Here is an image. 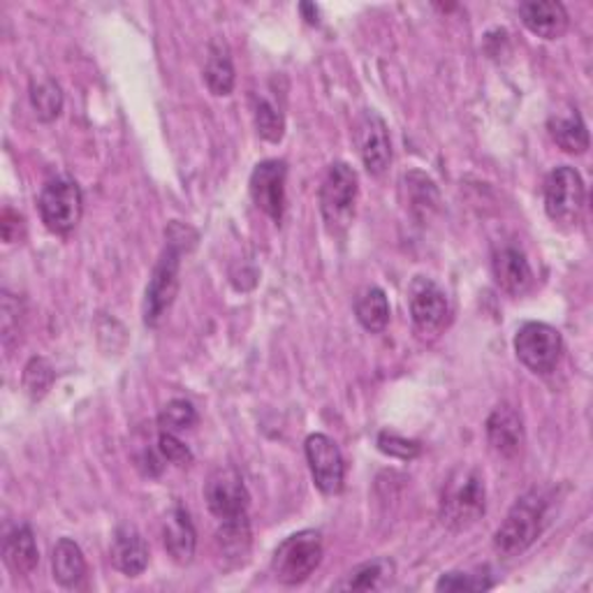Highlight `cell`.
Wrapping results in <instances>:
<instances>
[{
    "mask_svg": "<svg viewBox=\"0 0 593 593\" xmlns=\"http://www.w3.org/2000/svg\"><path fill=\"white\" fill-rule=\"evenodd\" d=\"M547 500L541 492H529L506 515L504 524L494 533V549L512 559V556L524 554L543 531Z\"/></svg>",
    "mask_w": 593,
    "mask_h": 593,
    "instance_id": "obj_1",
    "label": "cell"
},
{
    "mask_svg": "<svg viewBox=\"0 0 593 593\" xmlns=\"http://www.w3.org/2000/svg\"><path fill=\"white\" fill-rule=\"evenodd\" d=\"M485 504L487 492L480 471L459 469L445 482L440 498V522L452 531L469 529L485 515Z\"/></svg>",
    "mask_w": 593,
    "mask_h": 593,
    "instance_id": "obj_2",
    "label": "cell"
},
{
    "mask_svg": "<svg viewBox=\"0 0 593 593\" xmlns=\"http://www.w3.org/2000/svg\"><path fill=\"white\" fill-rule=\"evenodd\" d=\"M320 561H323V537L318 531L306 529L300 533H292L274 549L271 572L281 584L294 586V584L306 582L315 572V568L320 566Z\"/></svg>",
    "mask_w": 593,
    "mask_h": 593,
    "instance_id": "obj_3",
    "label": "cell"
},
{
    "mask_svg": "<svg viewBox=\"0 0 593 593\" xmlns=\"http://www.w3.org/2000/svg\"><path fill=\"white\" fill-rule=\"evenodd\" d=\"M358 172L348 162H334L320 185V211L331 232L346 230L355 216Z\"/></svg>",
    "mask_w": 593,
    "mask_h": 593,
    "instance_id": "obj_4",
    "label": "cell"
},
{
    "mask_svg": "<svg viewBox=\"0 0 593 593\" xmlns=\"http://www.w3.org/2000/svg\"><path fill=\"white\" fill-rule=\"evenodd\" d=\"M181 249L167 244L158 263L154 267L152 278L144 292V325L160 327L165 315L170 313L177 292H179V267H181Z\"/></svg>",
    "mask_w": 593,
    "mask_h": 593,
    "instance_id": "obj_5",
    "label": "cell"
},
{
    "mask_svg": "<svg viewBox=\"0 0 593 593\" xmlns=\"http://www.w3.org/2000/svg\"><path fill=\"white\" fill-rule=\"evenodd\" d=\"M586 202L584 181L574 167H556L545 181V209L559 226H578Z\"/></svg>",
    "mask_w": 593,
    "mask_h": 593,
    "instance_id": "obj_6",
    "label": "cell"
},
{
    "mask_svg": "<svg viewBox=\"0 0 593 593\" xmlns=\"http://www.w3.org/2000/svg\"><path fill=\"white\" fill-rule=\"evenodd\" d=\"M37 207H40V216L47 230H51L53 234H70L82 218V189L72 179H53L43 189Z\"/></svg>",
    "mask_w": 593,
    "mask_h": 593,
    "instance_id": "obj_7",
    "label": "cell"
},
{
    "mask_svg": "<svg viewBox=\"0 0 593 593\" xmlns=\"http://www.w3.org/2000/svg\"><path fill=\"white\" fill-rule=\"evenodd\" d=\"M515 352L533 374H549L564 352L561 331L547 323H527L517 331Z\"/></svg>",
    "mask_w": 593,
    "mask_h": 593,
    "instance_id": "obj_8",
    "label": "cell"
},
{
    "mask_svg": "<svg viewBox=\"0 0 593 593\" xmlns=\"http://www.w3.org/2000/svg\"><path fill=\"white\" fill-rule=\"evenodd\" d=\"M204 500H207V508L218 519H232L246 515L251 496L244 485V477L234 467H220L204 482Z\"/></svg>",
    "mask_w": 593,
    "mask_h": 593,
    "instance_id": "obj_9",
    "label": "cell"
},
{
    "mask_svg": "<svg viewBox=\"0 0 593 593\" xmlns=\"http://www.w3.org/2000/svg\"><path fill=\"white\" fill-rule=\"evenodd\" d=\"M304 450H306V461H308L315 487L327 496L339 494L343 489V477H346V463H343L339 445L325 434H311L306 438Z\"/></svg>",
    "mask_w": 593,
    "mask_h": 593,
    "instance_id": "obj_10",
    "label": "cell"
},
{
    "mask_svg": "<svg viewBox=\"0 0 593 593\" xmlns=\"http://www.w3.org/2000/svg\"><path fill=\"white\" fill-rule=\"evenodd\" d=\"M355 144L368 174L380 177L392 162V142L385 121L374 109H366L355 123Z\"/></svg>",
    "mask_w": 593,
    "mask_h": 593,
    "instance_id": "obj_11",
    "label": "cell"
},
{
    "mask_svg": "<svg viewBox=\"0 0 593 593\" xmlns=\"http://www.w3.org/2000/svg\"><path fill=\"white\" fill-rule=\"evenodd\" d=\"M286 177L288 165L283 160L259 162L251 174V197L255 207L276 222H281L286 211Z\"/></svg>",
    "mask_w": 593,
    "mask_h": 593,
    "instance_id": "obj_12",
    "label": "cell"
},
{
    "mask_svg": "<svg viewBox=\"0 0 593 593\" xmlns=\"http://www.w3.org/2000/svg\"><path fill=\"white\" fill-rule=\"evenodd\" d=\"M411 315L417 331L436 337L450 323V302L436 283L420 278L411 290Z\"/></svg>",
    "mask_w": 593,
    "mask_h": 593,
    "instance_id": "obj_13",
    "label": "cell"
},
{
    "mask_svg": "<svg viewBox=\"0 0 593 593\" xmlns=\"http://www.w3.org/2000/svg\"><path fill=\"white\" fill-rule=\"evenodd\" d=\"M524 420L517 408L510 403L496 406L487 417V440L492 450L504 459H515L524 448Z\"/></svg>",
    "mask_w": 593,
    "mask_h": 593,
    "instance_id": "obj_14",
    "label": "cell"
},
{
    "mask_svg": "<svg viewBox=\"0 0 593 593\" xmlns=\"http://www.w3.org/2000/svg\"><path fill=\"white\" fill-rule=\"evenodd\" d=\"M492 271L496 278V286L512 296L527 294L533 288V269L529 265V259L515 246H506L494 253Z\"/></svg>",
    "mask_w": 593,
    "mask_h": 593,
    "instance_id": "obj_15",
    "label": "cell"
},
{
    "mask_svg": "<svg viewBox=\"0 0 593 593\" xmlns=\"http://www.w3.org/2000/svg\"><path fill=\"white\" fill-rule=\"evenodd\" d=\"M109 559L114 564V568L128 574V578H137V574H142L148 566V547L142 533L130 524L119 527L114 537H111Z\"/></svg>",
    "mask_w": 593,
    "mask_h": 593,
    "instance_id": "obj_16",
    "label": "cell"
},
{
    "mask_svg": "<svg viewBox=\"0 0 593 593\" xmlns=\"http://www.w3.org/2000/svg\"><path fill=\"white\" fill-rule=\"evenodd\" d=\"M524 26L543 40H559L568 31V12L556 0H531L519 5Z\"/></svg>",
    "mask_w": 593,
    "mask_h": 593,
    "instance_id": "obj_17",
    "label": "cell"
},
{
    "mask_svg": "<svg viewBox=\"0 0 593 593\" xmlns=\"http://www.w3.org/2000/svg\"><path fill=\"white\" fill-rule=\"evenodd\" d=\"M162 541L167 554L172 556L177 564H191L197 547V533L191 522V515L185 512L181 506L172 508L165 517V529H162Z\"/></svg>",
    "mask_w": 593,
    "mask_h": 593,
    "instance_id": "obj_18",
    "label": "cell"
},
{
    "mask_svg": "<svg viewBox=\"0 0 593 593\" xmlns=\"http://www.w3.org/2000/svg\"><path fill=\"white\" fill-rule=\"evenodd\" d=\"M51 570L53 580L61 586L77 589L86 580V559L82 547L70 537H61L51 552Z\"/></svg>",
    "mask_w": 593,
    "mask_h": 593,
    "instance_id": "obj_19",
    "label": "cell"
},
{
    "mask_svg": "<svg viewBox=\"0 0 593 593\" xmlns=\"http://www.w3.org/2000/svg\"><path fill=\"white\" fill-rule=\"evenodd\" d=\"M3 559L16 574H31L40 564V552H37L35 535L31 527L12 529L3 541Z\"/></svg>",
    "mask_w": 593,
    "mask_h": 593,
    "instance_id": "obj_20",
    "label": "cell"
},
{
    "mask_svg": "<svg viewBox=\"0 0 593 593\" xmlns=\"http://www.w3.org/2000/svg\"><path fill=\"white\" fill-rule=\"evenodd\" d=\"M216 543L220 554L230 561L244 564L251 552V524L249 515H239L232 519H220V529L216 533Z\"/></svg>",
    "mask_w": 593,
    "mask_h": 593,
    "instance_id": "obj_21",
    "label": "cell"
},
{
    "mask_svg": "<svg viewBox=\"0 0 593 593\" xmlns=\"http://www.w3.org/2000/svg\"><path fill=\"white\" fill-rule=\"evenodd\" d=\"M204 82H207L214 96H230L234 88V65L226 43H214L204 65Z\"/></svg>",
    "mask_w": 593,
    "mask_h": 593,
    "instance_id": "obj_22",
    "label": "cell"
},
{
    "mask_svg": "<svg viewBox=\"0 0 593 593\" xmlns=\"http://www.w3.org/2000/svg\"><path fill=\"white\" fill-rule=\"evenodd\" d=\"M552 140L564 148L566 154H584L589 148V133L582 117L578 111H572L568 117H552L547 121Z\"/></svg>",
    "mask_w": 593,
    "mask_h": 593,
    "instance_id": "obj_23",
    "label": "cell"
},
{
    "mask_svg": "<svg viewBox=\"0 0 593 593\" xmlns=\"http://www.w3.org/2000/svg\"><path fill=\"white\" fill-rule=\"evenodd\" d=\"M355 315L366 331H383L389 323V302L380 288H366L355 302Z\"/></svg>",
    "mask_w": 593,
    "mask_h": 593,
    "instance_id": "obj_24",
    "label": "cell"
},
{
    "mask_svg": "<svg viewBox=\"0 0 593 593\" xmlns=\"http://www.w3.org/2000/svg\"><path fill=\"white\" fill-rule=\"evenodd\" d=\"M31 102H33V109L35 114L40 121H53L59 119L61 109H63V93H61V86L51 82V80H45L40 84H33L31 86Z\"/></svg>",
    "mask_w": 593,
    "mask_h": 593,
    "instance_id": "obj_25",
    "label": "cell"
},
{
    "mask_svg": "<svg viewBox=\"0 0 593 593\" xmlns=\"http://www.w3.org/2000/svg\"><path fill=\"white\" fill-rule=\"evenodd\" d=\"M255 128L257 135L276 144L283 140V130H286V121H283V111L278 109L271 100L259 98L255 102Z\"/></svg>",
    "mask_w": 593,
    "mask_h": 593,
    "instance_id": "obj_26",
    "label": "cell"
},
{
    "mask_svg": "<svg viewBox=\"0 0 593 593\" xmlns=\"http://www.w3.org/2000/svg\"><path fill=\"white\" fill-rule=\"evenodd\" d=\"M158 422L162 426V432L179 434V432L191 429V426L197 424V411L191 401L174 399L162 408L160 415H158Z\"/></svg>",
    "mask_w": 593,
    "mask_h": 593,
    "instance_id": "obj_27",
    "label": "cell"
},
{
    "mask_svg": "<svg viewBox=\"0 0 593 593\" xmlns=\"http://www.w3.org/2000/svg\"><path fill=\"white\" fill-rule=\"evenodd\" d=\"M53 383V368L45 358H33L24 368V389L31 399H43Z\"/></svg>",
    "mask_w": 593,
    "mask_h": 593,
    "instance_id": "obj_28",
    "label": "cell"
},
{
    "mask_svg": "<svg viewBox=\"0 0 593 593\" xmlns=\"http://www.w3.org/2000/svg\"><path fill=\"white\" fill-rule=\"evenodd\" d=\"M494 582L487 580V574H473V572H445L436 582L438 591H487Z\"/></svg>",
    "mask_w": 593,
    "mask_h": 593,
    "instance_id": "obj_29",
    "label": "cell"
},
{
    "mask_svg": "<svg viewBox=\"0 0 593 593\" xmlns=\"http://www.w3.org/2000/svg\"><path fill=\"white\" fill-rule=\"evenodd\" d=\"M385 561H371V564H364L360 568L352 570L348 574V582L339 584V589H355V591H368V589H376L380 578L385 574Z\"/></svg>",
    "mask_w": 593,
    "mask_h": 593,
    "instance_id": "obj_30",
    "label": "cell"
},
{
    "mask_svg": "<svg viewBox=\"0 0 593 593\" xmlns=\"http://www.w3.org/2000/svg\"><path fill=\"white\" fill-rule=\"evenodd\" d=\"M378 450L389 455V457H397V459H415L420 455V443L415 440H408L399 434H389V432H383L378 436Z\"/></svg>",
    "mask_w": 593,
    "mask_h": 593,
    "instance_id": "obj_31",
    "label": "cell"
},
{
    "mask_svg": "<svg viewBox=\"0 0 593 593\" xmlns=\"http://www.w3.org/2000/svg\"><path fill=\"white\" fill-rule=\"evenodd\" d=\"M158 452L162 455L165 461L170 463H177V467H189V463L193 461V452L189 450V445H183L177 434H170V432H162L160 438H158Z\"/></svg>",
    "mask_w": 593,
    "mask_h": 593,
    "instance_id": "obj_32",
    "label": "cell"
},
{
    "mask_svg": "<svg viewBox=\"0 0 593 593\" xmlns=\"http://www.w3.org/2000/svg\"><path fill=\"white\" fill-rule=\"evenodd\" d=\"M19 323H22V302L3 292V343L8 350L12 348V339L19 341Z\"/></svg>",
    "mask_w": 593,
    "mask_h": 593,
    "instance_id": "obj_33",
    "label": "cell"
},
{
    "mask_svg": "<svg viewBox=\"0 0 593 593\" xmlns=\"http://www.w3.org/2000/svg\"><path fill=\"white\" fill-rule=\"evenodd\" d=\"M22 228H24L22 216L5 209L3 220H0V230H3V239L8 241V244H14V241H19V230H22Z\"/></svg>",
    "mask_w": 593,
    "mask_h": 593,
    "instance_id": "obj_34",
    "label": "cell"
},
{
    "mask_svg": "<svg viewBox=\"0 0 593 593\" xmlns=\"http://www.w3.org/2000/svg\"><path fill=\"white\" fill-rule=\"evenodd\" d=\"M300 10L306 14V22H308V24H318V8L304 3Z\"/></svg>",
    "mask_w": 593,
    "mask_h": 593,
    "instance_id": "obj_35",
    "label": "cell"
}]
</instances>
